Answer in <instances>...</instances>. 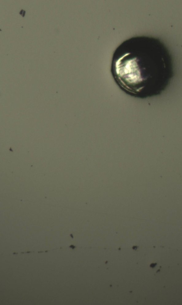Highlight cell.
<instances>
[{
    "mask_svg": "<svg viewBox=\"0 0 182 305\" xmlns=\"http://www.w3.org/2000/svg\"><path fill=\"white\" fill-rule=\"evenodd\" d=\"M111 73L121 90L134 97L160 95L174 75L172 56L159 39L137 36L126 40L112 56Z\"/></svg>",
    "mask_w": 182,
    "mask_h": 305,
    "instance_id": "6da1fadb",
    "label": "cell"
}]
</instances>
